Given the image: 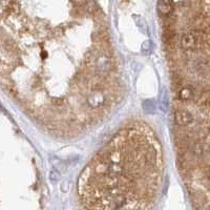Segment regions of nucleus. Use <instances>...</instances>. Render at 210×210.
<instances>
[{
	"label": "nucleus",
	"instance_id": "5",
	"mask_svg": "<svg viewBox=\"0 0 210 210\" xmlns=\"http://www.w3.org/2000/svg\"><path fill=\"white\" fill-rule=\"evenodd\" d=\"M104 102H105V97H104V94H103L101 90L93 91L87 99V103L90 104V107L93 108L100 107Z\"/></svg>",
	"mask_w": 210,
	"mask_h": 210
},
{
	"label": "nucleus",
	"instance_id": "2",
	"mask_svg": "<svg viewBox=\"0 0 210 210\" xmlns=\"http://www.w3.org/2000/svg\"><path fill=\"white\" fill-rule=\"evenodd\" d=\"M199 32H190L185 35H183L181 39V45L185 49H197L201 45V42L203 41V35Z\"/></svg>",
	"mask_w": 210,
	"mask_h": 210
},
{
	"label": "nucleus",
	"instance_id": "7",
	"mask_svg": "<svg viewBox=\"0 0 210 210\" xmlns=\"http://www.w3.org/2000/svg\"><path fill=\"white\" fill-rule=\"evenodd\" d=\"M194 151H196V155L197 156H203V153H204L203 143H197L196 146H194Z\"/></svg>",
	"mask_w": 210,
	"mask_h": 210
},
{
	"label": "nucleus",
	"instance_id": "1",
	"mask_svg": "<svg viewBox=\"0 0 210 210\" xmlns=\"http://www.w3.org/2000/svg\"><path fill=\"white\" fill-rule=\"evenodd\" d=\"M152 134L131 128L117 136L88 165L79 191L88 208H149L161 170Z\"/></svg>",
	"mask_w": 210,
	"mask_h": 210
},
{
	"label": "nucleus",
	"instance_id": "4",
	"mask_svg": "<svg viewBox=\"0 0 210 210\" xmlns=\"http://www.w3.org/2000/svg\"><path fill=\"white\" fill-rule=\"evenodd\" d=\"M176 122L180 126L188 127L193 124L194 119L189 111L185 110V109H180V110L176 111Z\"/></svg>",
	"mask_w": 210,
	"mask_h": 210
},
{
	"label": "nucleus",
	"instance_id": "3",
	"mask_svg": "<svg viewBox=\"0 0 210 210\" xmlns=\"http://www.w3.org/2000/svg\"><path fill=\"white\" fill-rule=\"evenodd\" d=\"M95 66H96L97 73L100 76L107 75L111 67V60L107 55L101 54L95 59Z\"/></svg>",
	"mask_w": 210,
	"mask_h": 210
},
{
	"label": "nucleus",
	"instance_id": "6",
	"mask_svg": "<svg viewBox=\"0 0 210 210\" xmlns=\"http://www.w3.org/2000/svg\"><path fill=\"white\" fill-rule=\"evenodd\" d=\"M179 97H180V99L183 100V101H187V100L191 99L192 90H190V88H188V87L182 88V90H180V93H179Z\"/></svg>",
	"mask_w": 210,
	"mask_h": 210
}]
</instances>
